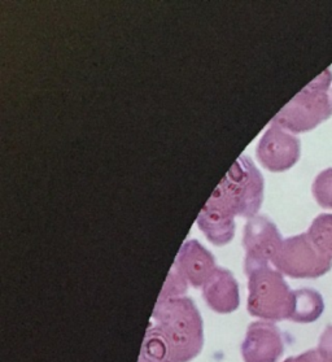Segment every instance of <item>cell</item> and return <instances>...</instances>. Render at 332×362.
<instances>
[{"instance_id":"obj_1","label":"cell","mask_w":332,"mask_h":362,"mask_svg":"<svg viewBox=\"0 0 332 362\" xmlns=\"http://www.w3.org/2000/svg\"><path fill=\"white\" fill-rule=\"evenodd\" d=\"M263 200V178L252 160L240 156L198 216V226L215 245L235 235V217L254 218Z\"/></svg>"},{"instance_id":"obj_2","label":"cell","mask_w":332,"mask_h":362,"mask_svg":"<svg viewBox=\"0 0 332 362\" xmlns=\"http://www.w3.org/2000/svg\"><path fill=\"white\" fill-rule=\"evenodd\" d=\"M203 344V320L192 300H158L138 362H189Z\"/></svg>"},{"instance_id":"obj_3","label":"cell","mask_w":332,"mask_h":362,"mask_svg":"<svg viewBox=\"0 0 332 362\" xmlns=\"http://www.w3.org/2000/svg\"><path fill=\"white\" fill-rule=\"evenodd\" d=\"M331 82L332 71L327 69L278 112L271 124L292 134H300L328 119L332 116Z\"/></svg>"},{"instance_id":"obj_4","label":"cell","mask_w":332,"mask_h":362,"mask_svg":"<svg viewBox=\"0 0 332 362\" xmlns=\"http://www.w3.org/2000/svg\"><path fill=\"white\" fill-rule=\"evenodd\" d=\"M248 276V312L263 321L290 320L293 291L283 274L271 265L245 269Z\"/></svg>"},{"instance_id":"obj_5","label":"cell","mask_w":332,"mask_h":362,"mask_svg":"<svg viewBox=\"0 0 332 362\" xmlns=\"http://www.w3.org/2000/svg\"><path fill=\"white\" fill-rule=\"evenodd\" d=\"M273 267L283 276L297 279H314L332 268V256L322 252L307 233L285 239Z\"/></svg>"},{"instance_id":"obj_6","label":"cell","mask_w":332,"mask_h":362,"mask_svg":"<svg viewBox=\"0 0 332 362\" xmlns=\"http://www.w3.org/2000/svg\"><path fill=\"white\" fill-rule=\"evenodd\" d=\"M278 228L265 216L249 218L244 228V269L270 265L283 245Z\"/></svg>"},{"instance_id":"obj_7","label":"cell","mask_w":332,"mask_h":362,"mask_svg":"<svg viewBox=\"0 0 332 362\" xmlns=\"http://www.w3.org/2000/svg\"><path fill=\"white\" fill-rule=\"evenodd\" d=\"M301 144L299 138L278 125L271 127L262 135L257 146V158L270 172H285L291 169L300 158Z\"/></svg>"},{"instance_id":"obj_8","label":"cell","mask_w":332,"mask_h":362,"mask_svg":"<svg viewBox=\"0 0 332 362\" xmlns=\"http://www.w3.org/2000/svg\"><path fill=\"white\" fill-rule=\"evenodd\" d=\"M285 352L282 331L269 321L251 323L242 344L245 362H278Z\"/></svg>"},{"instance_id":"obj_9","label":"cell","mask_w":332,"mask_h":362,"mask_svg":"<svg viewBox=\"0 0 332 362\" xmlns=\"http://www.w3.org/2000/svg\"><path fill=\"white\" fill-rule=\"evenodd\" d=\"M215 268L213 255L196 240H189L181 247L172 270L182 276L189 286L203 288Z\"/></svg>"},{"instance_id":"obj_10","label":"cell","mask_w":332,"mask_h":362,"mask_svg":"<svg viewBox=\"0 0 332 362\" xmlns=\"http://www.w3.org/2000/svg\"><path fill=\"white\" fill-rule=\"evenodd\" d=\"M203 296L209 308L220 315L237 310L240 303L237 279L226 269L215 268L203 286Z\"/></svg>"},{"instance_id":"obj_11","label":"cell","mask_w":332,"mask_h":362,"mask_svg":"<svg viewBox=\"0 0 332 362\" xmlns=\"http://www.w3.org/2000/svg\"><path fill=\"white\" fill-rule=\"evenodd\" d=\"M322 295L313 288H301L293 291L292 312L290 321L296 323L316 322L324 315Z\"/></svg>"},{"instance_id":"obj_12","label":"cell","mask_w":332,"mask_h":362,"mask_svg":"<svg viewBox=\"0 0 332 362\" xmlns=\"http://www.w3.org/2000/svg\"><path fill=\"white\" fill-rule=\"evenodd\" d=\"M307 234L322 252L332 256V214H319L312 222Z\"/></svg>"},{"instance_id":"obj_13","label":"cell","mask_w":332,"mask_h":362,"mask_svg":"<svg viewBox=\"0 0 332 362\" xmlns=\"http://www.w3.org/2000/svg\"><path fill=\"white\" fill-rule=\"evenodd\" d=\"M312 191L318 204L324 209H332V168L316 175Z\"/></svg>"},{"instance_id":"obj_14","label":"cell","mask_w":332,"mask_h":362,"mask_svg":"<svg viewBox=\"0 0 332 362\" xmlns=\"http://www.w3.org/2000/svg\"><path fill=\"white\" fill-rule=\"evenodd\" d=\"M187 290H189V284H186L182 276L177 274L174 270H170L169 276L166 278L165 284L158 296V300L182 298Z\"/></svg>"},{"instance_id":"obj_15","label":"cell","mask_w":332,"mask_h":362,"mask_svg":"<svg viewBox=\"0 0 332 362\" xmlns=\"http://www.w3.org/2000/svg\"><path fill=\"white\" fill-rule=\"evenodd\" d=\"M283 362H321V356L318 349H310L304 354H299V356H293L287 358Z\"/></svg>"},{"instance_id":"obj_16","label":"cell","mask_w":332,"mask_h":362,"mask_svg":"<svg viewBox=\"0 0 332 362\" xmlns=\"http://www.w3.org/2000/svg\"><path fill=\"white\" fill-rule=\"evenodd\" d=\"M318 352H319V356H321V362H332V352L322 351V349H318Z\"/></svg>"}]
</instances>
